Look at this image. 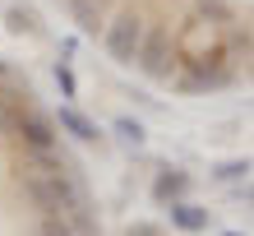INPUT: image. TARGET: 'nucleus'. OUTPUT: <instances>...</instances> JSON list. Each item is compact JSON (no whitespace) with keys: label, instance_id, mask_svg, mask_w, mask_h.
I'll list each match as a JSON object with an SVG mask.
<instances>
[{"label":"nucleus","instance_id":"f257e3e1","mask_svg":"<svg viewBox=\"0 0 254 236\" xmlns=\"http://www.w3.org/2000/svg\"><path fill=\"white\" fill-rule=\"evenodd\" d=\"M0 125H5L28 153H56V144H61L56 125L28 102V93H0Z\"/></svg>","mask_w":254,"mask_h":236},{"label":"nucleus","instance_id":"f03ea898","mask_svg":"<svg viewBox=\"0 0 254 236\" xmlns=\"http://www.w3.org/2000/svg\"><path fill=\"white\" fill-rule=\"evenodd\" d=\"M143 33H148V23H143L134 9H121V14H111V23L102 28V47H107L111 65H125V70H129L134 61H139Z\"/></svg>","mask_w":254,"mask_h":236},{"label":"nucleus","instance_id":"7ed1b4c3","mask_svg":"<svg viewBox=\"0 0 254 236\" xmlns=\"http://www.w3.org/2000/svg\"><path fill=\"white\" fill-rule=\"evenodd\" d=\"M231 75H236V70H231V51L227 47H213V51L185 61V75L176 79V83H181V93H203V88H227Z\"/></svg>","mask_w":254,"mask_h":236},{"label":"nucleus","instance_id":"20e7f679","mask_svg":"<svg viewBox=\"0 0 254 236\" xmlns=\"http://www.w3.org/2000/svg\"><path fill=\"white\" fill-rule=\"evenodd\" d=\"M171 65H176V37H171V28L153 23V28L143 33V47H139V61H134V70H139L143 79L162 83V79H171Z\"/></svg>","mask_w":254,"mask_h":236},{"label":"nucleus","instance_id":"39448f33","mask_svg":"<svg viewBox=\"0 0 254 236\" xmlns=\"http://www.w3.org/2000/svg\"><path fill=\"white\" fill-rule=\"evenodd\" d=\"M213 47H217V42H213V23L199 19V14H194V19L181 28V37H176V56H181V61H194V56H203Z\"/></svg>","mask_w":254,"mask_h":236},{"label":"nucleus","instance_id":"423d86ee","mask_svg":"<svg viewBox=\"0 0 254 236\" xmlns=\"http://www.w3.org/2000/svg\"><path fill=\"white\" fill-rule=\"evenodd\" d=\"M69 19L79 23V33L97 37L111 23V0H69Z\"/></svg>","mask_w":254,"mask_h":236},{"label":"nucleus","instance_id":"0eeeda50","mask_svg":"<svg viewBox=\"0 0 254 236\" xmlns=\"http://www.w3.org/2000/svg\"><path fill=\"white\" fill-rule=\"evenodd\" d=\"M190 195V171H181V167H162L157 176H153V199L167 209V204H176V199H185Z\"/></svg>","mask_w":254,"mask_h":236},{"label":"nucleus","instance_id":"6e6552de","mask_svg":"<svg viewBox=\"0 0 254 236\" xmlns=\"http://www.w3.org/2000/svg\"><path fill=\"white\" fill-rule=\"evenodd\" d=\"M167 213H171V227L176 232H208V209L203 204H190V199H176V204H167Z\"/></svg>","mask_w":254,"mask_h":236},{"label":"nucleus","instance_id":"1a4fd4ad","mask_svg":"<svg viewBox=\"0 0 254 236\" xmlns=\"http://www.w3.org/2000/svg\"><path fill=\"white\" fill-rule=\"evenodd\" d=\"M56 125H61V130H65V135H74V139H79V144H97V139H102V130H97L93 121H88V116H83V111H74V107H69V102H65V107H61V116H56Z\"/></svg>","mask_w":254,"mask_h":236},{"label":"nucleus","instance_id":"9d476101","mask_svg":"<svg viewBox=\"0 0 254 236\" xmlns=\"http://www.w3.org/2000/svg\"><path fill=\"white\" fill-rule=\"evenodd\" d=\"M5 28H9V33H28V37H37V33H42L37 14L28 9V5H9V9H5Z\"/></svg>","mask_w":254,"mask_h":236},{"label":"nucleus","instance_id":"9b49d317","mask_svg":"<svg viewBox=\"0 0 254 236\" xmlns=\"http://www.w3.org/2000/svg\"><path fill=\"white\" fill-rule=\"evenodd\" d=\"M250 157H231V162H217L213 167V181L217 185H241V181H250Z\"/></svg>","mask_w":254,"mask_h":236},{"label":"nucleus","instance_id":"f8f14e48","mask_svg":"<svg viewBox=\"0 0 254 236\" xmlns=\"http://www.w3.org/2000/svg\"><path fill=\"white\" fill-rule=\"evenodd\" d=\"M199 19H208L213 28H227L236 19V9H231V0H199Z\"/></svg>","mask_w":254,"mask_h":236},{"label":"nucleus","instance_id":"ddd939ff","mask_svg":"<svg viewBox=\"0 0 254 236\" xmlns=\"http://www.w3.org/2000/svg\"><path fill=\"white\" fill-rule=\"evenodd\" d=\"M37 236H79V227H74L65 213H42V223H37Z\"/></svg>","mask_w":254,"mask_h":236},{"label":"nucleus","instance_id":"4468645a","mask_svg":"<svg viewBox=\"0 0 254 236\" xmlns=\"http://www.w3.org/2000/svg\"><path fill=\"white\" fill-rule=\"evenodd\" d=\"M56 88H61V97H65V102H74V97H79V79H74L69 61H56Z\"/></svg>","mask_w":254,"mask_h":236},{"label":"nucleus","instance_id":"2eb2a0df","mask_svg":"<svg viewBox=\"0 0 254 236\" xmlns=\"http://www.w3.org/2000/svg\"><path fill=\"white\" fill-rule=\"evenodd\" d=\"M116 135H121L125 144H134V149L148 139V135H143V125H139V121H129V116H116Z\"/></svg>","mask_w":254,"mask_h":236},{"label":"nucleus","instance_id":"dca6fc26","mask_svg":"<svg viewBox=\"0 0 254 236\" xmlns=\"http://www.w3.org/2000/svg\"><path fill=\"white\" fill-rule=\"evenodd\" d=\"M125 236H162V227H157V223H134Z\"/></svg>","mask_w":254,"mask_h":236},{"label":"nucleus","instance_id":"f3484780","mask_svg":"<svg viewBox=\"0 0 254 236\" xmlns=\"http://www.w3.org/2000/svg\"><path fill=\"white\" fill-rule=\"evenodd\" d=\"M241 199H245V204H254V185H245V190H241Z\"/></svg>","mask_w":254,"mask_h":236},{"label":"nucleus","instance_id":"a211bd4d","mask_svg":"<svg viewBox=\"0 0 254 236\" xmlns=\"http://www.w3.org/2000/svg\"><path fill=\"white\" fill-rule=\"evenodd\" d=\"M0 79H9V65H5V61H0Z\"/></svg>","mask_w":254,"mask_h":236},{"label":"nucleus","instance_id":"6ab92c4d","mask_svg":"<svg viewBox=\"0 0 254 236\" xmlns=\"http://www.w3.org/2000/svg\"><path fill=\"white\" fill-rule=\"evenodd\" d=\"M217 236H245V232H217Z\"/></svg>","mask_w":254,"mask_h":236}]
</instances>
